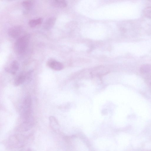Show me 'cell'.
I'll list each match as a JSON object with an SVG mask.
<instances>
[{
    "mask_svg": "<svg viewBox=\"0 0 151 151\" xmlns=\"http://www.w3.org/2000/svg\"><path fill=\"white\" fill-rule=\"evenodd\" d=\"M30 37L29 34H25L17 39L14 46V50L16 53L21 54L25 51L28 45Z\"/></svg>",
    "mask_w": 151,
    "mask_h": 151,
    "instance_id": "cell-1",
    "label": "cell"
},
{
    "mask_svg": "<svg viewBox=\"0 0 151 151\" xmlns=\"http://www.w3.org/2000/svg\"><path fill=\"white\" fill-rule=\"evenodd\" d=\"M32 101L31 96H26L23 101L21 108V116L24 121L32 120Z\"/></svg>",
    "mask_w": 151,
    "mask_h": 151,
    "instance_id": "cell-2",
    "label": "cell"
},
{
    "mask_svg": "<svg viewBox=\"0 0 151 151\" xmlns=\"http://www.w3.org/2000/svg\"><path fill=\"white\" fill-rule=\"evenodd\" d=\"M24 29L21 26H16L10 28L8 31V35L13 38H18L23 35Z\"/></svg>",
    "mask_w": 151,
    "mask_h": 151,
    "instance_id": "cell-3",
    "label": "cell"
},
{
    "mask_svg": "<svg viewBox=\"0 0 151 151\" xmlns=\"http://www.w3.org/2000/svg\"><path fill=\"white\" fill-rule=\"evenodd\" d=\"M47 64L49 67L56 71L62 70L63 67V64L53 59L49 60L47 62Z\"/></svg>",
    "mask_w": 151,
    "mask_h": 151,
    "instance_id": "cell-4",
    "label": "cell"
},
{
    "mask_svg": "<svg viewBox=\"0 0 151 151\" xmlns=\"http://www.w3.org/2000/svg\"><path fill=\"white\" fill-rule=\"evenodd\" d=\"M19 68V64L16 60H14L11 63L9 67L5 68V70L12 74H15Z\"/></svg>",
    "mask_w": 151,
    "mask_h": 151,
    "instance_id": "cell-5",
    "label": "cell"
},
{
    "mask_svg": "<svg viewBox=\"0 0 151 151\" xmlns=\"http://www.w3.org/2000/svg\"><path fill=\"white\" fill-rule=\"evenodd\" d=\"M56 18L54 17H51L48 18L45 22L43 27L46 30H49L54 26L56 22Z\"/></svg>",
    "mask_w": 151,
    "mask_h": 151,
    "instance_id": "cell-6",
    "label": "cell"
},
{
    "mask_svg": "<svg viewBox=\"0 0 151 151\" xmlns=\"http://www.w3.org/2000/svg\"><path fill=\"white\" fill-rule=\"evenodd\" d=\"M50 126L53 130L55 131H57L59 128V124L58 120L56 118L51 116L49 118Z\"/></svg>",
    "mask_w": 151,
    "mask_h": 151,
    "instance_id": "cell-7",
    "label": "cell"
},
{
    "mask_svg": "<svg viewBox=\"0 0 151 151\" xmlns=\"http://www.w3.org/2000/svg\"><path fill=\"white\" fill-rule=\"evenodd\" d=\"M26 79V75L24 73H22L15 78L14 82V85L16 86H19L24 82Z\"/></svg>",
    "mask_w": 151,
    "mask_h": 151,
    "instance_id": "cell-8",
    "label": "cell"
},
{
    "mask_svg": "<svg viewBox=\"0 0 151 151\" xmlns=\"http://www.w3.org/2000/svg\"><path fill=\"white\" fill-rule=\"evenodd\" d=\"M35 4L34 0H25L22 1V4L26 11H29L34 6Z\"/></svg>",
    "mask_w": 151,
    "mask_h": 151,
    "instance_id": "cell-9",
    "label": "cell"
},
{
    "mask_svg": "<svg viewBox=\"0 0 151 151\" xmlns=\"http://www.w3.org/2000/svg\"><path fill=\"white\" fill-rule=\"evenodd\" d=\"M51 3L53 6L59 8L65 7L67 5L65 0H51Z\"/></svg>",
    "mask_w": 151,
    "mask_h": 151,
    "instance_id": "cell-10",
    "label": "cell"
},
{
    "mask_svg": "<svg viewBox=\"0 0 151 151\" xmlns=\"http://www.w3.org/2000/svg\"><path fill=\"white\" fill-rule=\"evenodd\" d=\"M139 70L142 74L148 73L151 70V65L149 64L143 65L140 67Z\"/></svg>",
    "mask_w": 151,
    "mask_h": 151,
    "instance_id": "cell-11",
    "label": "cell"
},
{
    "mask_svg": "<svg viewBox=\"0 0 151 151\" xmlns=\"http://www.w3.org/2000/svg\"><path fill=\"white\" fill-rule=\"evenodd\" d=\"M43 21L42 18H39L36 19L30 20L29 22V24L31 27H34L37 25L41 24Z\"/></svg>",
    "mask_w": 151,
    "mask_h": 151,
    "instance_id": "cell-12",
    "label": "cell"
},
{
    "mask_svg": "<svg viewBox=\"0 0 151 151\" xmlns=\"http://www.w3.org/2000/svg\"><path fill=\"white\" fill-rule=\"evenodd\" d=\"M143 14L146 18L151 19V6L145 8L143 10Z\"/></svg>",
    "mask_w": 151,
    "mask_h": 151,
    "instance_id": "cell-13",
    "label": "cell"
},
{
    "mask_svg": "<svg viewBox=\"0 0 151 151\" xmlns=\"http://www.w3.org/2000/svg\"><path fill=\"white\" fill-rule=\"evenodd\" d=\"M148 1L151 2V0H147Z\"/></svg>",
    "mask_w": 151,
    "mask_h": 151,
    "instance_id": "cell-14",
    "label": "cell"
},
{
    "mask_svg": "<svg viewBox=\"0 0 151 151\" xmlns=\"http://www.w3.org/2000/svg\"><path fill=\"white\" fill-rule=\"evenodd\" d=\"M9 0V1H12V0Z\"/></svg>",
    "mask_w": 151,
    "mask_h": 151,
    "instance_id": "cell-15",
    "label": "cell"
}]
</instances>
